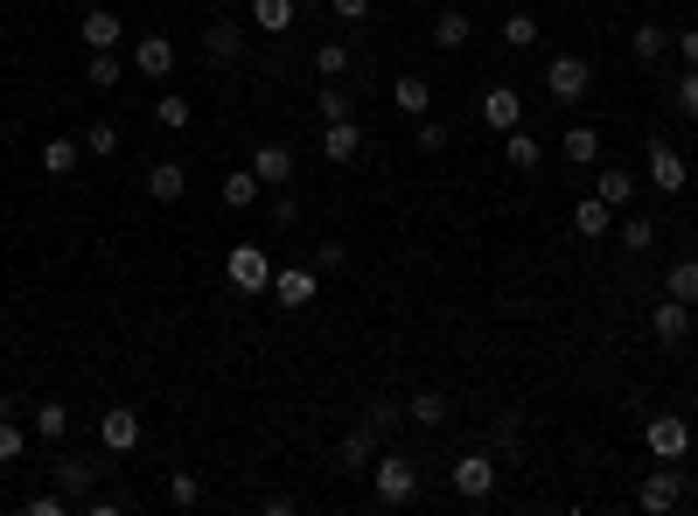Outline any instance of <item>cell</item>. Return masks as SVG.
Listing matches in <instances>:
<instances>
[{
    "label": "cell",
    "mask_w": 698,
    "mask_h": 516,
    "mask_svg": "<svg viewBox=\"0 0 698 516\" xmlns=\"http://www.w3.org/2000/svg\"><path fill=\"white\" fill-rule=\"evenodd\" d=\"M370 489H377L385 509H405L412 495H420V461H412V454H377V461H370Z\"/></svg>",
    "instance_id": "6da1fadb"
},
{
    "label": "cell",
    "mask_w": 698,
    "mask_h": 516,
    "mask_svg": "<svg viewBox=\"0 0 698 516\" xmlns=\"http://www.w3.org/2000/svg\"><path fill=\"white\" fill-rule=\"evenodd\" d=\"M447 482H455V495L461 503H489V495H496V454H461L455 468H447Z\"/></svg>",
    "instance_id": "7a4b0ae2"
},
{
    "label": "cell",
    "mask_w": 698,
    "mask_h": 516,
    "mask_svg": "<svg viewBox=\"0 0 698 516\" xmlns=\"http://www.w3.org/2000/svg\"><path fill=\"white\" fill-rule=\"evenodd\" d=\"M224 279H231L238 294H273V259H266V244H238V252L224 259Z\"/></svg>",
    "instance_id": "3957f363"
},
{
    "label": "cell",
    "mask_w": 698,
    "mask_h": 516,
    "mask_svg": "<svg viewBox=\"0 0 698 516\" xmlns=\"http://www.w3.org/2000/svg\"><path fill=\"white\" fill-rule=\"evenodd\" d=\"M587 84H594L587 56H552V64H545V91H552L559 105H580V99H587Z\"/></svg>",
    "instance_id": "277c9868"
},
{
    "label": "cell",
    "mask_w": 698,
    "mask_h": 516,
    "mask_svg": "<svg viewBox=\"0 0 698 516\" xmlns=\"http://www.w3.org/2000/svg\"><path fill=\"white\" fill-rule=\"evenodd\" d=\"M49 474H56V489H64L70 503H84V495L99 489V461H84V454H70V447L49 461Z\"/></svg>",
    "instance_id": "5b68a950"
},
{
    "label": "cell",
    "mask_w": 698,
    "mask_h": 516,
    "mask_svg": "<svg viewBox=\"0 0 698 516\" xmlns=\"http://www.w3.org/2000/svg\"><path fill=\"white\" fill-rule=\"evenodd\" d=\"M140 433H147V426H140V412H134V405H112V412L99 418V447H105V454H134V447H140Z\"/></svg>",
    "instance_id": "8992f818"
},
{
    "label": "cell",
    "mask_w": 698,
    "mask_h": 516,
    "mask_svg": "<svg viewBox=\"0 0 698 516\" xmlns=\"http://www.w3.org/2000/svg\"><path fill=\"white\" fill-rule=\"evenodd\" d=\"M650 454H656V461H685V454H691V418H650Z\"/></svg>",
    "instance_id": "52a82bcc"
},
{
    "label": "cell",
    "mask_w": 698,
    "mask_h": 516,
    "mask_svg": "<svg viewBox=\"0 0 698 516\" xmlns=\"http://www.w3.org/2000/svg\"><path fill=\"white\" fill-rule=\"evenodd\" d=\"M636 503H643L650 516H671L677 503H685V474H677V468H656V474H650V482H643V489H636Z\"/></svg>",
    "instance_id": "ba28073f"
},
{
    "label": "cell",
    "mask_w": 698,
    "mask_h": 516,
    "mask_svg": "<svg viewBox=\"0 0 698 516\" xmlns=\"http://www.w3.org/2000/svg\"><path fill=\"white\" fill-rule=\"evenodd\" d=\"M482 126H489V133L524 126V99H517V84H489V91H482Z\"/></svg>",
    "instance_id": "9c48e42d"
},
{
    "label": "cell",
    "mask_w": 698,
    "mask_h": 516,
    "mask_svg": "<svg viewBox=\"0 0 698 516\" xmlns=\"http://www.w3.org/2000/svg\"><path fill=\"white\" fill-rule=\"evenodd\" d=\"M650 182L664 188V196H685V154H677V147L664 140V133L650 140Z\"/></svg>",
    "instance_id": "30bf717a"
},
{
    "label": "cell",
    "mask_w": 698,
    "mask_h": 516,
    "mask_svg": "<svg viewBox=\"0 0 698 516\" xmlns=\"http://www.w3.org/2000/svg\"><path fill=\"white\" fill-rule=\"evenodd\" d=\"M650 335H656V342H671V349H677V342L691 335V308H685V300H671V294H664V300L650 308Z\"/></svg>",
    "instance_id": "8fae6325"
},
{
    "label": "cell",
    "mask_w": 698,
    "mask_h": 516,
    "mask_svg": "<svg viewBox=\"0 0 698 516\" xmlns=\"http://www.w3.org/2000/svg\"><path fill=\"white\" fill-rule=\"evenodd\" d=\"M203 56H210V64H238V56H244V22H231V14L210 22V28H203Z\"/></svg>",
    "instance_id": "7c38bea8"
},
{
    "label": "cell",
    "mask_w": 698,
    "mask_h": 516,
    "mask_svg": "<svg viewBox=\"0 0 698 516\" xmlns=\"http://www.w3.org/2000/svg\"><path fill=\"white\" fill-rule=\"evenodd\" d=\"M175 70V43L168 35H140L134 43V78H168Z\"/></svg>",
    "instance_id": "4fadbf2b"
},
{
    "label": "cell",
    "mask_w": 698,
    "mask_h": 516,
    "mask_svg": "<svg viewBox=\"0 0 698 516\" xmlns=\"http://www.w3.org/2000/svg\"><path fill=\"white\" fill-rule=\"evenodd\" d=\"M252 175L266 182V188H287V182H294V147L266 140V147H259V154H252Z\"/></svg>",
    "instance_id": "5bb4252c"
},
{
    "label": "cell",
    "mask_w": 698,
    "mask_h": 516,
    "mask_svg": "<svg viewBox=\"0 0 698 516\" xmlns=\"http://www.w3.org/2000/svg\"><path fill=\"white\" fill-rule=\"evenodd\" d=\"M273 300H279V308H308V300H314V265H287V273H273Z\"/></svg>",
    "instance_id": "9a60e30c"
},
{
    "label": "cell",
    "mask_w": 698,
    "mask_h": 516,
    "mask_svg": "<svg viewBox=\"0 0 698 516\" xmlns=\"http://www.w3.org/2000/svg\"><path fill=\"white\" fill-rule=\"evenodd\" d=\"M377 439H385V433H377L370 418L343 433V468H350V474H370V461H377Z\"/></svg>",
    "instance_id": "2e32d148"
},
{
    "label": "cell",
    "mask_w": 698,
    "mask_h": 516,
    "mask_svg": "<svg viewBox=\"0 0 698 516\" xmlns=\"http://www.w3.org/2000/svg\"><path fill=\"white\" fill-rule=\"evenodd\" d=\"M322 154H329L335 168H343V161H356V154H364V126H356V119H329V133H322Z\"/></svg>",
    "instance_id": "e0dca14e"
},
{
    "label": "cell",
    "mask_w": 698,
    "mask_h": 516,
    "mask_svg": "<svg viewBox=\"0 0 698 516\" xmlns=\"http://www.w3.org/2000/svg\"><path fill=\"white\" fill-rule=\"evenodd\" d=\"M28 426H35V439L64 447V433H70V405H64V398H43V405H28Z\"/></svg>",
    "instance_id": "ac0fdd59"
},
{
    "label": "cell",
    "mask_w": 698,
    "mask_h": 516,
    "mask_svg": "<svg viewBox=\"0 0 698 516\" xmlns=\"http://www.w3.org/2000/svg\"><path fill=\"white\" fill-rule=\"evenodd\" d=\"M147 196H155V203H182L188 196V168L182 161H155V168H147Z\"/></svg>",
    "instance_id": "d6986e66"
},
{
    "label": "cell",
    "mask_w": 698,
    "mask_h": 516,
    "mask_svg": "<svg viewBox=\"0 0 698 516\" xmlns=\"http://www.w3.org/2000/svg\"><path fill=\"white\" fill-rule=\"evenodd\" d=\"M573 231H580V238H608V231H615V209L600 203L594 188H587V196L573 203Z\"/></svg>",
    "instance_id": "ffe728a7"
},
{
    "label": "cell",
    "mask_w": 698,
    "mask_h": 516,
    "mask_svg": "<svg viewBox=\"0 0 698 516\" xmlns=\"http://www.w3.org/2000/svg\"><path fill=\"white\" fill-rule=\"evenodd\" d=\"M503 161H511L517 175H538L545 147H538V140H531V133H524V126H511V133H503Z\"/></svg>",
    "instance_id": "44dd1931"
},
{
    "label": "cell",
    "mask_w": 698,
    "mask_h": 516,
    "mask_svg": "<svg viewBox=\"0 0 698 516\" xmlns=\"http://www.w3.org/2000/svg\"><path fill=\"white\" fill-rule=\"evenodd\" d=\"M391 105H399L405 119H426V112H433V84L426 78H399V84H391Z\"/></svg>",
    "instance_id": "7402d4cb"
},
{
    "label": "cell",
    "mask_w": 698,
    "mask_h": 516,
    "mask_svg": "<svg viewBox=\"0 0 698 516\" xmlns=\"http://www.w3.org/2000/svg\"><path fill=\"white\" fill-rule=\"evenodd\" d=\"M468 35H476V22H468L461 8L433 14V49H468Z\"/></svg>",
    "instance_id": "603a6c76"
},
{
    "label": "cell",
    "mask_w": 698,
    "mask_h": 516,
    "mask_svg": "<svg viewBox=\"0 0 698 516\" xmlns=\"http://www.w3.org/2000/svg\"><path fill=\"white\" fill-rule=\"evenodd\" d=\"M559 154L573 161V168H594V161H600V133H594V126H573V133H559Z\"/></svg>",
    "instance_id": "cb8c5ba5"
},
{
    "label": "cell",
    "mask_w": 698,
    "mask_h": 516,
    "mask_svg": "<svg viewBox=\"0 0 698 516\" xmlns=\"http://www.w3.org/2000/svg\"><path fill=\"white\" fill-rule=\"evenodd\" d=\"M259 196H266V182H259L252 168H231V175H224V209H252Z\"/></svg>",
    "instance_id": "d4e9b609"
},
{
    "label": "cell",
    "mask_w": 698,
    "mask_h": 516,
    "mask_svg": "<svg viewBox=\"0 0 698 516\" xmlns=\"http://www.w3.org/2000/svg\"><path fill=\"white\" fill-rule=\"evenodd\" d=\"M119 35H126V22H119L112 8H91V14H84V43H91V49H119Z\"/></svg>",
    "instance_id": "484cf974"
},
{
    "label": "cell",
    "mask_w": 698,
    "mask_h": 516,
    "mask_svg": "<svg viewBox=\"0 0 698 516\" xmlns=\"http://www.w3.org/2000/svg\"><path fill=\"white\" fill-rule=\"evenodd\" d=\"M594 196L608 203V209H629V196H636V175H629V168H600V175H594Z\"/></svg>",
    "instance_id": "4316f807"
},
{
    "label": "cell",
    "mask_w": 698,
    "mask_h": 516,
    "mask_svg": "<svg viewBox=\"0 0 698 516\" xmlns=\"http://www.w3.org/2000/svg\"><path fill=\"white\" fill-rule=\"evenodd\" d=\"M84 78H91V91H119V84H126V64H119V56H112V49H91Z\"/></svg>",
    "instance_id": "83f0119b"
},
{
    "label": "cell",
    "mask_w": 698,
    "mask_h": 516,
    "mask_svg": "<svg viewBox=\"0 0 698 516\" xmlns=\"http://www.w3.org/2000/svg\"><path fill=\"white\" fill-rule=\"evenodd\" d=\"M664 294L685 300V308H698V259H677V265H671V273H664Z\"/></svg>",
    "instance_id": "f1b7e54d"
},
{
    "label": "cell",
    "mask_w": 698,
    "mask_h": 516,
    "mask_svg": "<svg viewBox=\"0 0 698 516\" xmlns=\"http://www.w3.org/2000/svg\"><path fill=\"white\" fill-rule=\"evenodd\" d=\"M78 161H84V140H70V133H56V140L43 147V168H49V175H70Z\"/></svg>",
    "instance_id": "f546056e"
},
{
    "label": "cell",
    "mask_w": 698,
    "mask_h": 516,
    "mask_svg": "<svg viewBox=\"0 0 698 516\" xmlns=\"http://www.w3.org/2000/svg\"><path fill=\"white\" fill-rule=\"evenodd\" d=\"M252 28L287 35V28H294V0H252Z\"/></svg>",
    "instance_id": "4dcf8cb0"
},
{
    "label": "cell",
    "mask_w": 698,
    "mask_h": 516,
    "mask_svg": "<svg viewBox=\"0 0 698 516\" xmlns=\"http://www.w3.org/2000/svg\"><path fill=\"white\" fill-rule=\"evenodd\" d=\"M496 35H503V49H531V43H538V22H531L524 8H511V14L496 22Z\"/></svg>",
    "instance_id": "1f68e13d"
},
{
    "label": "cell",
    "mask_w": 698,
    "mask_h": 516,
    "mask_svg": "<svg viewBox=\"0 0 698 516\" xmlns=\"http://www.w3.org/2000/svg\"><path fill=\"white\" fill-rule=\"evenodd\" d=\"M119 133H126L119 119H91L78 140H84V154H119Z\"/></svg>",
    "instance_id": "d6a6232c"
},
{
    "label": "cell",
    "mask_w": 698,
    "mask_h": 516,
    "mask_svg": "<svg viewBox=\"0 0 698 516\" xmlns=\"http://www.w3.org/2000/svg\"><path fill=\"white\" fill-rule=\"evenodd\" d=\"M405 418H412V426H440V418H447V398H440V391H412V398H405Z\"/></svg>",
    "instance_id": "836d02e7"
},
{
    "label": "cell",
    "mask_w": 698,
    "mask_h": 516,
    "mask_svg": "<svg viewBox=\"0 0 698 516\" xmlns=\"http://www.w3.org/2000/svg\"><path fill=\"white\" fill-rule=\"evenodd\" d=\"M343 70H350V49H343V43H322V49H314V78H322V84H343Z\"/></svg>",
    "instance_id": "e575fe53"
},
{
    "label": "cell",
    "mask_w": 698,
    "mask_h": 516,
    "mask_svg": "<svg viewBox=\"0 0 698 516\" xmlns=\"http://www.w3.org/2000/svg\"><path fill=\"white\" fill-rule=\"evenodd\" d=\"M22 454H28L22 418H14V412H0V468H8V461H22Z\"/></svg>",
    "instance_id": "d590c367"
},
{
    "label": "cell",
    "mask_w": 698,
    "mask_h": 516,
    "mask_svg": "<svg viewBox=\"0 0 698 516\" xmlns=\"http://www.w3.org/2000/svg\"><path fill=\"white\" fill-rule=\"evenodd\" d=\"M629 49H636V64H656V56H664V49H671V35H664V28H656V22H643V28H636V35H629Z\"/></svg>",
    "instance_id": "8d00e7d4"
},
{
    "label": "cell",
    "mask_w": 698,
    "mask_h": 516,
    "mask_svg": "<svg viewBox=\"0 0 698 516\" xmlns=\"http://www.w3.org/2000/svg\"><path fill=\"white\" fill-rule=\"evenodd\" d=\"M168 503H175V509H196V503H203V482H196L188 468H175V474H168Z\"/></svg>",
    "instance_id": "74e56055"
},
{
    "label": "cell",
    "mask_w": 698,
    "mask_h": 516,
    "mask_svg": "<svg viewBox=\"0 0 698 516\" xmlns=\"http://www.w3.org/2000/svg\"><path fill=\"white\" fill-rule=\"evenodd\" d=\"M489 447H503V454H517V447H524V418H517V412H503V418H496V426H489Z\"/></svg>",
    "instance_id": "f35d334b"
},
{
    "label": "cell",
    "mask_w": 698,
    "mask_h": 516,
    "mask_svg": "<svg viewBox=\"0 0 698 516\" xmlns=\"http://www.w3.org/2000/svg\"><path fill=\"white\" fill-rule=\"evenodd\" d=\"M155 119H161L168 133H188V99H182V91H168V99L155 105Z\"/></svg>",
    "instance_id": "ab89813d"
},
{
    "label": "cell",
    "mask_w": 698,
    "mask_h": 516,
    "mask_svg": "<svg viewBox=\"0 0 698 516\" xmlns=\"http://www.w3.org/2000/svg\"><path fill=\"white\" fill-rule=\"evenodd\" d=\"M364 418H370L377 433H391V426L405 418V405H399V398H370V412H364Z\"/></svg>",
    "instance_id": "60d3db41"
},
{
    "label": "cell",
    "mask_w": 698,
    "mask_h": 516,
    "mask_svg": "<svg viewBox=\"0 0 698 516\" xmlns=\"http://www.w3.org/2000/svg\"><path fill=\"white\" fill-rule=\"evenodd\" d=\"M621 244H629V252H650V244H656V223H650V217H629V223H621Z\"/></svg>",
    "instance_id": "b9f144b4"
},
{
    "label": "cell",
    "mask_w": 698,
    "mask_h": 516,
    "mask_svg": "<svg viewBox=\"0 0 698 516\" xmlns=\"http://www.w3.org/2000/svg\"><path fill=\"white\" fill-rule=\"evenodd\" d=\"M412 140H420V154H440V147H447V126H440V119H433V112H426V119H420V133H412Z\"/></svg>",
    "instance_id": "7bdbcfd3"
},
{
    "label": "cell",
    "mask_w": 698,
    "mask_h": 516,
    "mask_svg": "<svg viewBox=\"0 0 698 516\" xmlns=\"http://www.w3.org/2000/svg\"><path fill=\"white\" fill-rule=\"evenodd\" d=\"M314 105H322V119H350V91L343 84H322V99H314Z\"/></svg>",
    "instance_id": "ee69618b"
},
{
    "label": "cell",
    "mask_w": 698,
    "mask_h": 516,
    "mask_svg": "<svg viewBox=\"0 0 698 516\" xmlns=\"http://www.w3.org/2000/svg\"><path fill=\"white\" fill-rule=\"evenodd\" d=\"M677 112L698 119V70H685V84H677Z\"/></svg>",
    "instance_id": "f6af8a7d"
},
{
    "label": "cell",
    "mask_w": 698,
    "mask_h": 516,
    "mask_svg": "<svg viewBox=\"0 0 698 516\" xmlns=\"http://www.w3.org/2000/svg\"><path fill=\"white\" fill-rule=\"evenodd\" d=\"M350 252H343V244H314V273H335V265H343Z\"/></svg>",
    "instance_id": "bcb514c9"
},
{
    "label": "cell",
    "mask_w": 698,
    "mask_h": 516,
    "mask_svg": "<svg viewBox=\"0 0 698 516\" xmlns=\"http://www.w3.org/2000/svg\"><path fill=\"white\" fill-rule=\"evenodd\" d=\"M329 8H335V22H364L370 0H329Z\"/></svg>",
    "instance_id": "7dc6e473"
},
{
    "label": "cell",
    "mask_w": 698,
    "mask_h": 516,
    "mask_svg": "<svg viewBox=\"0 0 698 516\" xmlns=\"http://www.w3.org/2000/svg\"><path fill=\"white\" fill-rule=\"evenodd\" d=\"M273 223H300V196H273Z\"/></svg>",
    "instance_id": "c3c4849f"
},
{
    "label": "cell",
    "mask_w": 698,
    "mask_h": 516,
    "mask_svg": "<svg viewBox=\"0 0 698 516\" xmlns=\"http://www.w3.org/2000/svg\"><path fill=\"white\" fill-rule=\"evenodd\" d=\"M677 56H685V70H698V28L677 35Z\"/></svg>",
    "instance_id": "681fc988"
}]
</instances>
